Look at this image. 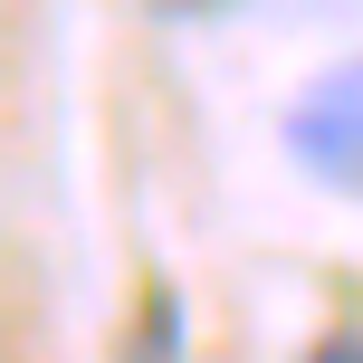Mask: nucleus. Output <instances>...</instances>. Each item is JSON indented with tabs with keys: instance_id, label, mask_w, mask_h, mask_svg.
Wrapping results in <instances>:
<instances>
[{
	"instance_id": "nucleus-1",
	"label": "nucleus",
	"mask_w": 363,
	"mask_h": 363,
	"mask_svg": "<svg viewBox=\"0 0 363 363\" xmlns=\"http://www.w3.org/2000/svg\"><path fill=\"white\" fill-rule=\"evenodd\" d=\"M287 153L315 191L335 201H363V57L325 67L306 96L287 106Z\"/></svg>"
},
{
	"instance_id": "nucleus-2",
	"label": "nucleus",
	"mask_w": 363,
	"mask_h": 363,
	"mask_svg": "<svg viewBox=\"0 0 363 363\" xmlns=\"http://www.w3.org/2000/svg\"><path fill=\"white\" fill-rule=\"evenodd\" d=\"M125 363H182V296H172V287H153V296H144Z\"/></svg>"
},
{
	"instance_id": "nucleus-3",
	"label": "nucleus",
	"mask_w": 363,
	"mask_h": 363,
	"mask_svg": "<svg viewBox=\"0 0 363 363\" xmlns=\"http://www.w3.org/2000/svg\"><path fill=\"white\" fill-rule=\"evenodd\" d=\"M153 19H172V29H191V19H220V10H239V0H144Z\"/></svg>"
},
{
	"instance_id": "nucleus-4",
	"label": "nucleus",
	"mask_w": 363,
	"mask_h": 363,
	"mask_svg": "<svg viewBox=\"0 0 363 363\" xmlns=\"http://www.w3.org/2000/svg\"><path fill=\"white\" fill-rule=\"evenodd\" d=\"M306 363H363V325H335V335H325V345H315Z\"/></svg>"
}]
</instances>
